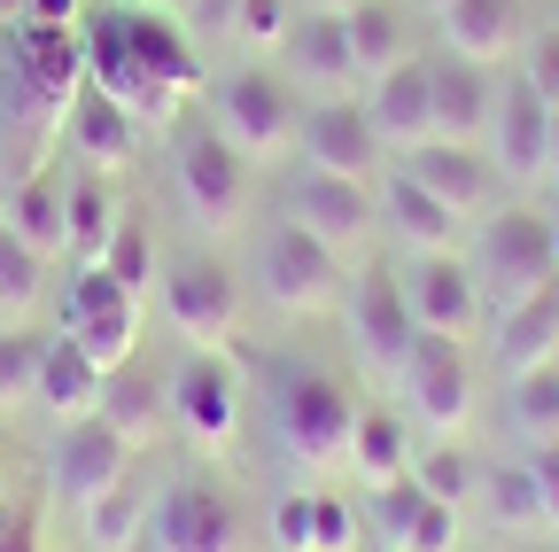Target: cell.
Here are the masks:
<instances>
[{
    "instance_id": "1",
    "label": "cell",
    "mask_w": 559,
    "mask_h": 552,
    "mask_svg": "<svg viewBox=\"0 0 559 552\" xmlns=\"http://www.w3.org/2000/svg\"><path fill=\"white\" fill-rule=\"evenodd\" d=\"M86 86V32L16 16L0 24V117L9 125H55Z\"/></svg>"
},
{
    "instance_id": "2",
    "label": "cell",
    "mask_w": 559,
    "mask_h": 552,
    "mask_svg": "<svg viewBox=\"0 0 559 552\" xmlns=\"http://www.w3.org/2000/svg\"><path fill=\"white\" fill-rule=\"evenodd\" d=\"M264 389H272V428L304 467H326V459H349V428H358V397H349L326 366H304V359H280L264 366Z\"/></svg>"
},
{
    "instance_id": "3",
    "label": "cell",
    "mask_w": 559,
    "mask_h": 552,
    "mask_svg": "<svg viewBox=\"0 0 559 552\" xmlns=\"http://www.w3.org/2000/svg\"><path fill=\"white\" fill-rule=\"evenodd\" d=\"M474 281L498 296V304H521L536 289L559 281V257H551V219L528 211V202H506V211L481 219V242H474Z\"/></svg>"
},
{
    "instance_id": "4",
    "label": "cell",
    "mask_w": 559,
    "mask_h": 552,
    "mask_svg": "<svg viewBox=\"0 0 559 552\" xmlns=\"http://www.w3.org/2000/svg\"><path fill=\"white\" fill-rule=\"evenodd\" d=\"M171 179H179V202H187V219L202 234H234L241 226V211H249V156L226 141L218 125L171 141Z\"/></svg>"
},
{
    "instance_id": "5",
    "label": "cell",
    "mask_w": 559,
    "mask_h": 552,
    "mask_svg": "<svg viewBox=\"0 0 559 552\" xmlns=\"http://www.w3.org/2000/svg\"><path fill=\"white\" fill-rule=\"evenodd\" d=\"M62 334L79 342L102 374H117L140 351V296L117 281L109 265H79V281L62 289Z\"/></svg>"
},
{
    "instance_id": "6",
    "label": "cell",
    "mask_w": 559,
    "mask_h": 552,
    "mask_svg": "<svg viewBox=\"0 0 559 552\" xmlns=\"http://www.w3.org/2000/svg\"><path fill=\"white\" fill-rule=\"evenodd\" d=\"M86 86H94V94H109L117 109H132V117H140V132L179 117V94H171V86L148 71V62L132 55L124 9H102V16L86 24Z\"/></svg>"
},
{
    "instance_id": "7",
    "label": "cell",
    "mask_w": 559,
    "mask_h": 552,
    "mask_svg": "<svg viewBox=\"0 0 559 552\" xmlns=\"http://www.w3.org/2000/svg\"><path fill=\"white\" fill-rule=\"evenodd\" d=\"M210 102H218V132L249 164H272L280 149H296V117L304 109H296V94L280 86L272 71H226Z\"/></svg>"
},
{
    "instance_id": "8",
    "label": "cell",
    "mask_w": 559,
    "mask_h": 552,
    "mask_svg": "<svg viewBox=\"0 0 559 552\" xmlns=\"http://www.w3.org/2000/svg\"><path fill=\"white\" fill-rule=\"evenodd\" d=\"M257 281H264V296L280 304V312H319V304H334V289H342V249H326L311 226H296V219H280L264 242H257Z\"/></svg>"
},
{
    "instance_id": "9",
    "label": "cell",
    "mask_w": 559,
    "mask_h": 552,
    "mask_svg": "<svg viewBox=\"0 0 559 552\" xmlns=\"http://www.w3.org/2000/svg\"><path fill=\"white\" fill-rule=\"evenodd\" d=\"M396 381H404L412 412H419L436 436H451L466 412H474V366H466V342H459V334L419 327L412 351H404V366H396Z\"/></svg>"
},
{
    "instance_id": "10",
    "label": "cell",
    "mask_w": 559,
    "mask_h": 552,
    "mask_svg": "<svg viewBox=\"0 0 559 552\" xmlns=\"http://www.w3.org/2000/svg\"><path fill=\"white\" fill-rule=\"evenodd\" d=\"M296 156H304L311 172L366 179V172L389 156L381 132H373V117H366V94H319V102H304V117H296Z\"/></svg>"
},
{
    "instance_id": "11",
    "label": "cell",
    "mask_w": 559,
    "mask_h": 552,
    "mask_svg": "<svg viewBox=\"0 0 559 552\" xmlns=\"http://www.w3.org/2000/svg\"><path fill=\"white\" fill-rule=\"evenodd\" d=\"M148 537H156V552H241V514H234V498L218 482L187 474L156 498Z\"/></svg>"
},
{
    "instance_id": "12",
    "label": "cell",
    "mask_w": 559,
    "mask_h": 552,
    "mask_svg": "<svg viewBox=\"0 0 559 552\" xmlns=\"http://www.w3.org/2000/svg\"><path fill=\"white\" fill-rule=\"evenodd\" d=\"M171 421H179L202 451L234 444V428H241V366L218 359V351H194V359L171 374Z\"/></svg>"
},
{
    "instance_id": "13",
    "label": "cell",
    "mask_w": 559,
    "mask_h": 552,
    "mask_svg": "<svg viewBox=\"0 0 559 552\" xmlns=\"http://www.w3.org/2000/svg\"><path fill=\"white\" fill-rule=\"evenodd\" d=\"M164 319L187 334V342H226L234 334V319H241V281L218 265V257H179L171 272H164Z\"/></svg>"
},
{
    "instance_id": "14",
    "label": "cell",
    "mask_w": 559,
    "mask_h": 552,
    "mask_svg": "<svg viewBox=\"0 0 559 552\" xmlns=\"http://www.w3.org/2000/svg\"><path fill=\"white\" fill-rule=\"evenodd\" d=\"M489 164H498V179H513V187H536L551 172V102L528 79L498 86V109H489Z\"/></svg>"
},
{
    "instance_id": "15",
    "label": "cell",
    "mask_w": 559,
    "mask_h": 552,
    "mask_svg": "<svg viewBox=\"0 0 559 552\" xmlns=\"http://www.w3.org/2000/svg\"><path fill=\"white\" fill-rule=\"evenodd\" d=\"M132 474V444L102 421V412H86V421H62V444H55V498L79 514V506H94L109 482H124Z\"/></svg>"
},
{
    "instance_id": "16",
    "label": "cell",
    "mask_w": 559,
    "mask_h": 552,
    "mask_svg": "<svg viewBox=\"0 0 559 552\" xmlns=\"http://www.w3.org/2000/svg\"><path fill=\"white\" fill-rule=\"evenodd\" d=\"M288 219L311 226L326 249H358L381 211H373V187H366V179H342V172H311V164H304V172L288 179Z\"/></svg>"
},
{
    "instance_id": "17",
    "label": "cell",
    "mask_w": 559,
    "mask_h": 552,
    "mask_svg": "<svg viewBox=\"0 0 559 552\" xmlns=\"http://www.w3.org/2000/svg\"><path fill=\"white\" fill-rule=\"evenodd\" d=\"M396 281H404L412 327L466 334V327H474V312H481V281H474V265H466L459 249H428V257H412Z\"/></svg>"
},
{
    "instance_id": "18",
    "label": "cell",
    "mask_w": 559,
    "mask_h": 552,
    "mask_svg": "<svg viewBox=\"0 0 559 552\" xmlns=\"http://www.w3.org/2000/svg\"><path fill=\"white\" fill-rule=\"evenodd\" d=\"M366 117L381 132V149H419V141H436V62H396V71L366 79Z\"/></svg>"
},
{
    "instance_id": "19",
    "label": "cell",
    "mask_w": 559,
    "mask_h": 552,
    "mask_svg": "<svg viewBox=\"0 0 559 552\" xmlns=\"http://www.w3.org/2000/svg\"><path fill=\"white\" fill-rule=\"evenodd\" d=\"M280 55H288V79H296L311 102H319V94H358V55H349L342 9H311L304 24H288Z\"/></svg>"
},
{
    "instance_id": "20",
    "label": "cell",
    "mask_w": 559,
    "mask_h": 552,
    "mask_svg": "<svg viewBox=\"0 0 559 552\" xmlns=\"http://www.w3.org/2000/svg\"><path fill=\"white\" fill-rule=\"evenodd\" d=\"M349 327H358V342H366V359L381 366V374H396L404 366V351H412V304H404V281L396 272H358V289H349Z\"/></svg>"
},
{
    "instance_id": "21",
    "label": "cell",
    "mask_w": 559,
    "mask_h": 552,
    "mask_svg": "<svg viewBox=\"0 0 559 552\" xmlns=\"http://www.w3.org/2000/svg\"><path fill=\"white\" fill-rule=\"evenodd\" d=\"M381 537L404 544V552H451L459 544V506L428 498L412 474H396V482H381Z\"/></svg>"
},
{
    "instance_id": "22",
    "label": "cell",
    "mask_w": 559,
    "mask_h": 552,
    "mask_svg": "<svg viewBox=\"0 0 559 552\" xmlns=\"http://www.w3.org/2000/svg\"><path fill=\"white\" fill-rule=\"evenodd\" d=\"M404 172L428 187V195H443L459 219L481 211V202H489V179H498V164H481L466 141H419V149H404Z\"/></svg>"
},
{
    "instance_id": "23",
    "label": "cell",
    "mask_w": 559,
    "mask_h": 552,
    "mask_svg": "<svg viewBox=\"0 0 559 552\" xmlns=\"http://www.w3.org/2000/svg\"><path fill=\"white\" fill-rule=\"evenodd\" d=\"M443 47L459 55V62H498V55H513L521 47V0H443Z\"/></svg>"
},
{
    "instance_id": "24",
    "label": "cell",
    "mask_w": 559,
    "mask_h": 552,
    "mask_svg": "<svg viewBox=\"0 0 559 552\" xmlns=\"http://www.w3.org/2000/svg\"><path fill=\"white\" fill-rule=\"evenodd\" d=\"M62 125H70V141H79V156H86L94 172H124L132 149H140V117L117 109V102L94 94V86H79V102L62 109Z\"/></svg>"
},
{
    "instance_id": "25",
    "label": "cell",
    "mask_w": 559,
    "mask_h": 552,
    "mask_svg": "<svg viewBox=\"0 0 559 552\" xmlns=\"http://www.w3.org/2000/svg\"><path fill=\"white\" fill-rule=\"evenodd\" d=\"M489 109H498V86L481 79V62H436V141H489Z\"/></svg>"
},
{
    "instance_id": "26",
    "label": "cell",
    "mask_w": 559,
    "mask_h": 552,
    "mask_svg": "<svg viewBox=\"0 0 559 552\" xmlns=\"http://www.w3.org/2000/svg\"><path fill=\"white\" fill-rule=\"evenodd\" d=\"M381 211H389V226H396V242L412 249V257H428V249H451L459 242V211H451V202L443 195H428V187H419L404 164H396V179H389V195H381Z\"/></svg>"
},
{
    "instance_id": "27",
    "label": "cell",
    "mask_w": 559,
    "mask_h": 552,
    "mask_svg": "<svg viewBox=\"0 0 559 552\" xmlns=\"http://www.w3.org/2000/svg\"><path fill=\"white\" fill-rule=\"evenodd\" d=\"M102 366L79 351V342H70V334H55L47 342V366H39V412H55V421H86V412H102Z\"/></svg>"
},
{
    "instance_id": "28",
    "label": "cell",
    "mask_w": 559,
    "mask_h": 552,
    "mask_svg": "<svg viewBox=\"0 0 559 552\" xmlns=\"http://www.w3.org/2000/svg\"><path fill=\"white\" fill-rule=\"evenodd\" d=\"M544 359H559V281L506 304V319H498V366L506 374H528Z\"/></svg>"
},
{
    "instance_id": "29",
    "label": "cell",
    "mask_w": 559,
    "mask_h": 552,
    "mask_svg": "<svg viewBox=\"0 0 559 552\" xmlns=\"http://www.w3.org/2000/svg\"><path fill=\"white\" fill-rule=\"evenodd\" d=\"M148 514H156L148 482L124 474V482H109L94 506H79V537H86V552H132L140 537H148Z\"/></svg>"
},
{
    "instance_id": "30",
    "label": "cell",
    "mask_w": 559,
    "mask_h": 552,
    "mask_svg": "<svg viewBox=\"0 0 559 552\" xmlns=\"http://www.w3.org/2000/svg\"><path fill=\"white\" fill-rule=\"evenodd\" d=\"M124 32H132V55L148 62V71H156L179 102L202 86V62H194V47H187V32H179V16H164V9H124Z\"/></svg>"
},
{
    "instance_id": "31",
    "label": "cell",
    "mask_w": 559,
    "mask_h": 552,
    "mask_svg": "<svg viewBox=\"0 0 559 552\" xmlns=\"http://www.w3.org/2000/svg\"><path fill=\"white\" fill-rule=\"evenodd\" d=\"M0 226H9L24 249H39V257H70V219H62V179H24V187H9V202H0Z\"/></svg>"
},
{
    "instance_id": "32",
    "label": "cell",
    "mask_w": 559,
    "mask_h": 552,
    "mask_svg": "<svg viewBox=\"0 0 559 552\" xmlns=\"http://www.w3.org/2000/svg\"><path fill=\"white\" fill-rule=\"evenodd\" d=\"M62 219H70V257H79V265H102L109 257V234L124 226V211H117V195H109V179L94 164L62 187Z\"/></svg>"
},
{
    "instance_id": "33",
    "label": "cell",
    "mask_w": 559,
    "mask_h": 552,
    "mask_svg": "<svg viewBox=\"0 0 559 552\" xmlns=\"http://www.w3.org/2000/svg\"><path fill=\"white\" fill-rule=\"evenodd\" d=\"M164 412H171V389H156L148 374H132V366H117L109 381H102V421L132 444V451H148L156 444V428H164Z\"/></svg>"
},
{
    "instance_id": "34",
    "label": "cell",
    "mask_w": 559,
    "mask_h": 552,
    "mask_svg": "<svg viewBox=\"0 0 559 552\" xmlns=\"http://www.w3.org/2000/svg\"><path fill=\"white\" fill-rule=\"evenodd\" d=\"M349 467H358L373 491L396 474H412V444H404V421L389 404H358V428H349Z\"/></svg>"
},
{
    "instance_id": "35",
    "label": "cell",
    "mask_w": 559,
    "mask_h": 552,
    "mask_svg": "<svg viewBox=\"0 0 559 552\" xmlns=\"http://www.w3.org/2000/svg\"><path fill=\"white\" fill-rule=\"evenodd\" d=\"M506 428L521 444H551L559 436V359H544L528 374H506Z\"/></svg>"
},
{
    "instance_id": "36",
    "label": "cell",
    "mask_w": 559,
    "mask_h": 552,
    "mask_svg": "<svg viewBox=\"0 0 559 552\" xmlns=\"http://www.w3.org/2000/svg\"><path fill=\"white\" fill-rule=\"evenodd\" d=\"M349 24V55H358V79H381L404 62V9L396 0H358V9H342Z\"/></svg>"
},
{
    "instance_id": "37",
    "label": "cell",
    "mask_w": 559,
    "mask_h": 552,
    "mask_svg": "<svg viewBox=\"0 0 559 552\" xmlns=\"http://www.w3.org/2000/svg\"><path fill=\"white\" fill-rule=\"evenodd\" d=\"M47 342L39 327H0V412H16L39 397V366H47Z\"/></svg>"
},
{
    "instance_id": "38",
    "label": "cell",
    "mask_w": 559,
    "mask_h": 552,
    "mask_svg": "<svg viewBox=\"0 0 559 552\" xmlns=\"http://www.w3.org/2000/svg\"><path fill=\"white\" fill-rule=\"evenodd\" d=\"M481 498H489V514H498V529H551L528 459H521V467H489V474H481Z\"/></svg>"
},
{
    "instance_id": "39",
    "label": "cell",
    "mask_w": 559,
    "mask_h": 552,
    "mask_svg": "<svg viewBox=\"0 0 559 552\" xmlns=\"http://www.w3.org/2000/svg\"><path fill=\"white\" fill-rule=\"evenodd\" d=\"M412 482H419L428 498H443V506H466V491H474V459H466L459 444H436V451L412 459Z\"/></svg>"
},
{
    "instance_id": "40",
    "label": "cell",
    "mask_w": 559,
    "mask_h": 552,
    "mask_svg": "<svg viewBox=\"0 0 559 552\" xmlns=\"http://www.w3.org/2000/svg\"><path fill=\"white\" fill-rule=\"evenodd\" d=\"M39 272H47V257H39V249H24L9 226H0V304H9V312L39 304Z\"/></svg>"
},
{
    "instance_id": "41",
    "label": "cell",
    "mask_w": 559,
    "mask_h": 552,
    "mask_svg": "<svg viewBox=\"0 0 559 552\" xmlns=\"http://www.w3.org/2000/svg\"><path fill=\"white\" fill-rule=\"evenodd\" d=\"M109 272H117V281L132 289V296H148V281H156V249H148V226H140V219H124L117 234H109V257H102Z\"/></svg>"
},
{
    "instance_id": "42",
    "label": "cell",
    "mask_w": 559,
    "mask_h": 552,
    "mask_svg": "<svg viewBox=\"0 0 559 552\" xmlns=\"http://www.w3.org/2000/svg\"><path fill=\"white\" fill-rule=\"evenodd\" d=\"M226 24H234L249 47H280L296 16H288V0H234V16H226Z\"/></svg>"
},
{
    "instance_id": "43",
    "label": "cell",
    "mask_w": 559,
    "mask_h": 552,
    "mask_svg": "<svg viewBox=\"0 0 559 552\" xmlns=\"http://www.w3.org/2000/svg\"><path fill=\"white\" fill-rule=\"evenodd\" d=\"M311 506H319L311 491H288V498L272 506V544L280 552H311Z\"/></svg>"
},
{
    "instance_id": "44",
    "label": "cell",
    "mask_w": 559,
    "mask_h": 552,
    "mask_svg": "<svg viewBox=\"0 0 559 552\" xmlns=\"http://www.w3.org/2000/svg\"><path fill=\"white\" fill-rule=\"evenodd\" d=\"M349 544H358V514L342 498H319L311 506V552H349Z\"/></svg>"
},
{
    "instance_id": "45",
    "label": "cell",
    "mask_w": 559,
    "mask_h": 552,
    "mask_svg": "<svg viewBox=\"0 0 559 552\" xmlns=\"http://www.w3.org/2000/svg\"><path fill=\"white\" fill-rule=\"evenodd\" d=\"M544 102H559V32H528V71H521Z\"/></svg>"
},
{
    "instance_id": "46",
    "label": "cell",
    "mask_w": 559,
    "mask_h": 552,
    "mask_svg": "<svg viewBox=\"0 0 559 552\" xmlns=\"http://www.w3.org/2000/svg\"><path fill=\"white\" fill-rule=\"evenodd\" d=\"M528 474H536L544 521H551V537H559V436H551V444H528Z\"/></svg>"
},
{
    "instance_id": "47",
    "label": "cell",
    "mask_w": 559,
    "mask_h": 552,
    "mask_svg": "<svg viewBox=\"0 0 559 552\" xmlns=\"http://www.w3.org/2000/svg\"><path fill=\"white\" fill-rule=\"evenodd\" d=\"M0 552H47V544H39V514H32V506H0Z\"/></svg>"
},
{
    "instance_id": "48",
    "label": "cell",
    "mask_w": 559,
    "mask_h": 552,
    "mask_svg": "<svg viewBox=\"0 0 559 552\" xmlns=\"http://www.w3.org/2000/svg\"><path fill=\"white\" fill-rule=\"evenodd\" d=\"M24 16H39V24H79V0H32Z\"/></svg>"
},
{
    "instance_id": "49",
    "label": "cell",
    "mask_w": 559,
    "mask_h": 552,
    "mask_svg": "<svg viewBox=\"0 0 559 552\" xmlns=\"http://www.w3.org/2000/svg\"><path fill=\"white\" fill-rule=\"evenodd\" d=\"M551 187H559V102H551V172H544Z\"/></svg>"
},
{
    "instance_id": "50",
    "label": "cell",
    "mask_w": 559,
    "mask_h": 552,
    "mask_svg": "<svg viewBox=\"0 0 559 552\" xmlns=\"http://www.w3.org/2000/svg\"><path fill=\"white\" fill-rule=\"evenodd\" d=\"M24 9H32V0H0V24H16Z\"/></svg>"
},
{
    "instance_id": "51",
    "label": "cell",
    "mask_w": 559,
    "mask_h": 552,
    "mask_svg": "<svg viewBox=\"0 0 559 552\" xmlns=\"http://www.w3.org/2000/svg\"><path fill=\"white\" fill-rule=\"evenodd\" d=\"M202 9H210V16H234V0H202Z\"/></svg>"
},
{
    "instance_id": "52",
    "label": "cell",
    "mask_w": 559,
    "mask_h": 552,
    "mask_svg": "<svg viewBox=\"0 0 559 552\" xmlns=\"http://www.w3.org/2000/svg\"><path fill=\"white\" fill-rule=\"evenodd\" d=\"M311 9H358V0H311Z\"/></svg>"
},
{
    "instance_id": "53",
    "label": "cell",
    "mask_w": 559,
    "mask_h": 552,
    "mask_svg": "<svg viewBox=\"0 0 559 552\" xmlns=\"http://www.w3.org/2000/svg\"><path fill=\"white\" fill-rule=\"evenodd\" d=\"M551 257H559V219H551Z\"/></svg>"
},
{
    "instance_id": "54",
    "label": "cell",
    "mask_w": 559,
    "mask_h": 552,
    "mask_svg": "<svg viewBox=\"0 0 559 552\" xmlns=\"http://www.w3.org/2000/svg\"><path fill=\"white\" fill-rule=\"evenodd\" d=\"M381 552H404V544H381Z\"/></svg>"
},
{
    "instance_id": "55",
    "label": "cell",
    "mask_w": 559,
    "mask_h": 552,
    "mask_svg": "<svg viewBox=\"0 0 559 552\" xmlns=\"http://www.w3.org/2000/svg\"><path fill=\"white\" fill-rule=\"evenodd\" d=\"M428 9H443V0H428Z\"/></svg>"
},
{
    "instance_id": "56",
    "label": "cell",
    "mask_w": 559,
    "mask_h": 552,
    "mask_svg": "<svg viewBox=\"0 0 559 552\" xmlns=\"http://www.w3.org/2000/svg\"><path fill=\"white\" fill-rule=\"evenodd\" d=\"M164 9H179V0H164Z\"/></svg>"
},
{
    "instance_id": "57",
    "label": "cell",
    "mask_w": 559,
    "mask_h": 552,
    "mask_svg": "<svg viewBox=\"0 0 559 552\" xmlns=\"http://www.w3.org/2000/svg\"><path fill=\"white\" fill-rule=\"evenodd\" d=\"M0 498H9V491H0Z\"/></svg>"
}]
</instances>
